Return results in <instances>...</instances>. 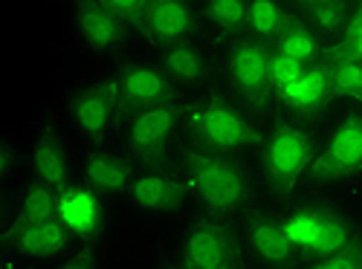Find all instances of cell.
Here are the masks:
<instances>
[{"instance_id":"8992f818","label":"cell","mask_w":362,"mask_h":269,"mask_svg":"<svg viewBox=\"0 0 362 269\" xmlns=\"http://www.w3.org/2000/svg\"><path fill=\"white\" fill-rule=\"evenodd\" d=\"M174 269H250L238 220L189 212L163 255Z\"/></svg>"},{"instance_id":"9c48e42d","label":"cell","mask_w":362,"mask_h":269,"mask_svg":"<svg viewBox=\"0 0 362 269\" xmlns=\"http://www.w3.org/2000/svg\"><path fill=\"white\" fill-rule=\"evenodd\" d=\"M116 142L136 162H168L186 145V125H183V96L125 113Z\"/></svg>"},{"instance_id":"ba28073f","label":"cell","mask_w":362,"mask_h":269,"mask_svg":"<svg viewBox=\"0 0 362 269\" xmlns=\"http://www.w3.org/2000/svg\"><path fill=\"white\" fill-rule=\"evenodd\" d=\"M125 110L119 104L107 73H84L76 76L62 102V122L78 145L90 142H113L122 128Z\"/></svg>"},{"instance_id":"2e32d148","label":"cell","mask_w":362,"mask_h":269,"mask_svg":"<svg viewBox=\"0 0 362 269\" xmlns=\"http://www.w3.org/2000/svg\"><path fill=\"white\" fill-rule=\"evenodd\" d=\"M203 35L206 23L200 0H148L142 18L136 20V47L145 52H160Z\"/></svg>"},{"instance_id":"6da1fadb","label":"cell","mask_w":362,"mask_h":269,"mask_svg":"<svg viewBox=\"0 0 362 269\" xmlns=\"http://www.w3.org/2000/svg\"><path fill=\"white\" fill-rule=\"evenodd\" d=\"M319 125L290 113H269L252 151V165L264 200L273 205L293 203L310 191Z\"/></svg>"},{"instance_id":"d6986e66","label":"cell","mask_w":362,"mask_h":269,"mask_svg":"<svg viewBox=\"0 0 362 269\" xmlns=\"http://www.w3.org/2000/svg\"><path fill=\"white\" fill-rule=\"evenodd\" d=\"M154 58L171 78V84L180 90V96L218 84V41L209 35L165 47L154 52Z\"/></svg>"},{"instance_id":"83f0119b","label":"cell","mask_w":362,"mask_h":269,"mask_svg":"<svg viewBox=\"0 0 362 269\" xmlns=\"http://www.w3.org/2000/svg\"><path fill=\"white\" fill-rule=\"evenodd\" d=\"M308 269H362V241H354L342 249L313 258Z\"/></svg>"},{"instance_id":"ffe728a7","label":"cell","mask_w":362,"mask_h":269,"mask_svg":"<svg viewBox=\"0 0 362 269\" xmlns=\"http://www.w3.org/2000/svg\"><path fill=\"white\" fill-rule=\"evenodd\" d=\"M4 215L18 220H62V191L41 183L35 177H21L4 189Z\"/></svg>"},{"instance_id":"ac0fdd59","label":"cell","mask_w":362,"mask_h":269,"mask_svg":"<svg viewBox=\"0 0 362 269\" xmlns=\"http://www.w3.org/2000/svg\"><path fill=\"white\" fill-rule=\"evenodd\" d=\"M136 165L139 162L116 139L78 145V183L110 205L125 203Z\"/></svg>"},{"instance_id":"f1b7e54d","label":"cell","mask_w":362,"mask_h":269,"mask_svg":"<svg viewBox=\"0 0 362 269\" xmlns=\"http://www.w3.org/2000/svg\"><path fill=\"white\" fill-rule=\"evenodd\" d=\"M99 4L107 6L110 12H116L119 18H125V20L134 26V32H136V20L142 18L148 0H99Z\"/></svg>"},{"instance_id":"4316f807","label":"cell","mask_w":362,"mask_h":269,"mask_svg":"<svg viewBox=\"0 0 362 269\" xmlns=\"http://www.w3.org/2000/svg\"><path fill=\"white\" fill-rule=\"evenodd\" d=\"M102 241L99 237H76L73 249L64 255V261L58 263V269H93L102 263Z\"/></svg>"},{"instance_id":"52a82bcc","label":"cell","mask_w":362,"mask_h":269,"mask_svg":"<svg viewBox=\"0 0 362 269\" xmlns=\"http://www.w3.org/2000/svg\"><path fill=\"white\" fill-rule=\"evenodd\" d=\"M276 52L250 35L218 44V87L255 116L276 113Z\"/></svg>"},{"instance_id":"9a60e30c","label":"cell","mask_w":362,"mask_h":269,"mask_svg":"<svg viewBox=\"0 0 362 269\" xmlns=\"http://www.w3.org/2000/svg\"><path fill=\"white\" fill-rule=\"evenodd\" d=\"M128 212L142 217H180L192 212L186 183L174 160L168 162H139L131 179V189L122 203Z\"/></svg>"},{"instance_id":"e0dca14e","label":"cell","mask_w":362,"mask_h":269,"mask_svg":"<svg viewBox=\"0 0 362 269\" xmlns=\"http://www.w3.org/2000/svg\"><path fill=\"white\" fill-rule=\"evenodd\" d=\"M250 269H298V252L284 232L279 208L261 203L238 220Z\"/></svg>"},{"instance_id":"4fadbf2b","label":"cell","mask_w":362,"mask_h":269,"mask_svg":"<svg viewBox=\"0 0 362 269\" xmlns=\"http://www.w3.org/2000/svg\"><path fill=\"white\" fill-rule=\"evenodd\" d=\"M276 113H290L308 122L322 125L337 107L330 93L325 61L322 64H296L276 55Z\"/></svg>"},{"instance_id":"7402d4cb","label":"cell","mask_w":362,"mask_h":269,"mask_svg":"<svg viewBox=\"0 0 362 269\" xmlns=\"http://www.w3.org/2000/svg\"><path fill=\"white\" fill-rule=\"evenodd\" d=\"M107 205V200L76 183L73 189L62 191V220L76 237H102Z\"/></svg>"},{"instance_id":"3957f363","label":"cell","mask_w":362,"mask_h":269,"mask_svg":"<svg viewBox=\"0 0 362 269\" xmlns=\"http://www.w3.org/2000/svg\"><path fill=\"white\" fill-rule=\"evenodd\" d=\"M276 208L298 252V269H308V263L319 255L362 241V197H330L308 191L305 197Z\"/></svg>"},{"instance_id":"44dd1931","label":"cell","mask_w":362,"mask_h":269,"mask_svg":"<svg viewBox=\"0 0 362 269\" xmlns=\"http://www.w3.org/2000/svg\"><path fill=\"white\" fill-rule=\"evenodd\" d=\"M325 73L337 107H362V58L339 41L325 55Z\"/></svg>"},{"instance_id":"484cf974","label":"cell","mask_w":362,"mask_h":269,"mask_svg":"<svg viewBox=\"0 0 362 269\" xmlns=\"http://www.w3.org/2000/svg\"><path fill=\"white\" fill-rule=\"evenodd\" d=\"M351 12H354V0H325V4H316L298 15L305 18L319 35H325L330 44H337L351 20Z\"/></svg>"},{"instance_id":"f546056e","label":"cell","mask_w":362,"mask_h":269,"mask_svg":"<svg viewBox=\"0 0 362 269\" xmlns=\"http://www.w3.org/2000/svg\"><path fill=\"white\" fill-rule=\"evenodd\" d=\"M290 4L296 6V12H305V9L316 6V4H325V0H290Z\"/></svg>"},{"instance_id":"5bb4252c","label":"cell","mask_w":362,"mask_h":269,"mask_svg":"<svg viewBox=\"0 0 362 269\" xmlns=\"http://www.w3.org/2000/svg\"><path fill=\"white\" fill-rule=\"evenodd\" d=\"M105 73H107V81L125 113L180 99V90L171 84V78L160 67L154 52L134 49L122 58H116V61H110Z\"/></svg>"},{"instance_id":"603a6c76","label":"cell","mask_w":362,"mask_h":269,"mask_svg":"<svg viewBox=\"0 0 362 269\" xmlns=\"http://www.w3.org/2000/svg\"><path fill=\"white\" fill-rule=\"evenodd\" d=\"M296 15L298 12L290 0H247V35L276 47Z\"/></svg>"},{"instance_id":"30bf717a","label":"cell","mask_w":362,"mask_h":269,"mask_svg":"<svg viewBox=\"0 0 362 269\" xmlns=\"http://www.w3.org/2000/svg\"><path fill=\"white\" fill-rule=\"evenodd\" d=\"M76 234L64 220H18L4 215L0 223V266H55L73 249Z\"/></svg>"},{"instance_id":"277c9868","label":"cell","mask_w":362,"mask_h":269,"mask_svg":"<svg viewBox=\"0 0 362 269\" xmlns=\"http://www.w3.org/2000/svg\"><path fill=\"white\" fill-rule=\"evenodd\" d=\"M264 119L232 99L223 87H206L183 96L186 145L232 157H250L261 133Z\"/></svg>"},{"instance_id":"d4e9b609","label":"cell","mask_w":362,"mask_h":269,"mask_svg":"<svg viewBox=\"0 0 362 269\" xmlns=\"http://www.w3.org/2000/svg\"><path fill=\"white\" fill-rule=\"evenodd\" d=\"M206 35L223 44L247 35V0H200Z\"/></svg>"},{"instance_id":"7a4b0ae2","label":"cell","mask_w":362,"mask_h":269,"mask_svg":"<svg viewBox=\"0 0 362 269\" xmlns=\"http://www.w3.org/2000/svg\"><path fill=\"white\" fill-rule=\"evenodd\" d=\"M174 165L186 183L192 212L240 220L255 205L267 203L250 157H232L183 145V151L174 157Z\"/></svg>"},{"instance_id":"cb8c5ba5","label":"cell","mask_w":362,"mask_h":269,"mask_svg":"<svg viewBox=\"0 0 362 269\" xmlns=\"http://www.w3.org/2000/svg\"><path fill=\"white\" fill-rule=\"evenodd\" d=\"M327 49H330V41L319 35L301 15H296V20L287 26L281 41L273 47L279 58H287V61H296V64H322Z\"/></svg>"},{"instance_id":"5b68a950","label":"cell","mask_w":362,"mask_h":269,"mask_svg":"<svg viewBox=\"0 0 362 269\" xmlns=\"http://www.w3.org/2000/svg\"><path fill=\"white\" fill-rule=\"evenodd\" d=\"M310 191L362 197V107H334L319 125Z\"/></svg>"},{"instance_id":"7c38bea8","label":"cell","mask_w":362,"mask_h":269,"mask_svg":"<svg viewBox=\"0 0 362 269\" xmlns=\"http://www.w3.org/2000/svg\"><path fill=\"white\" fill-rule=\"evenodd\" d=\"M70 35L81 52L99 61H116L136 47L134 26L99 0H70Z\"/></svg>"},{"instance_id":"8fae6325","label":"cell","mask_w":362,"mask_h":269,"mask_svg":"<svg viewBox=\"0 0 362 269\" xmlns=\"http://www.w3.org/2000/svg\"><path fill=\"white\" fill-rule=\"evenodd\" d=\"M26 133V177L67 191L78 183V142L70 136L64 122L44 119L23 128Z\"/></svg>"}]
</instances>
